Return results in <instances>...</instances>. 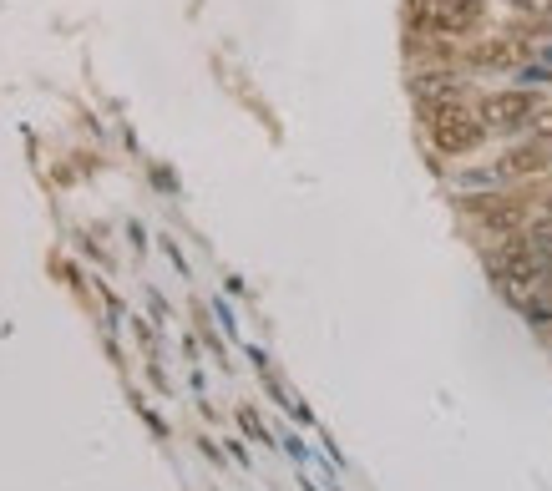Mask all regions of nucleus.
Listing matches in <instances>:
<instances>
[{
  "mask_svg": "<svg viewBox=\"0 0 552 491\" xmlns=\"http://www.w3.org/2000/svg\"><path fill=\"white\" fill-rule=\"evenodd\" d=\"M406 21H411V31L466 41V36H482L487 0H406Z\"/></svg>",
  "mask_w": 552,
  "mask_h": 491,
  "instance_id": "obj_2",
  "label": "nucleus"
},
{
  "mask_svg": "<svg viewBox=\"0 0 552 491\" xmlns=\"http://www.w3.org/2000/svg\"><path fill=\"white\" fill-rule=\"evenodd\" d=\"M547 294H552V264H547Z\"/></svg>",
  "mask_w": 552,
  "mask_h": 491,
  "instance_id": "obj_12",
  "label": "nucleus"
},
{
  "mask_svg": "<svg viewBox=\"0 0 552 491\" xmlns=\"http://www.w3.org/2000/svg\"><path fill=\"white\" fill-rule=\"evenodd\" d=\"M527 137H537V142H552V107H542L537 117H532V132Z\"/></svg>",
  "mask_w": 552,
  "mask_h": 491,
  "instance_id": "obj_10",
  "label": "nucleus"
},
{
  "mask_svg": "<svg viewBox=\"0 0 552 491\" xmlns=\"http://www.w3.org/2000/svg\"><path fill=\"white\" fill-rule=\"evenodd\" d=\"M492 269H497V284H502L512 299H522L532 284H542V279H547V259H542V249L532 243V233H527V228H522V233H507V238L497 243Z\"/></svg>",
  "mask_w": 552,
  "mask_h": 491,
  "instance_id": "obj_3",
  "label": "nucleus"
},
{
  "mask_svg": "<svg viewBox=\"0 0 552 491\" xmlns=\"http://www.w3.org/2000/svg\"><path fill=\"white\" fill-rule=\"evenodd\" d=\"M416 97L421 102H446V97H466V81L451 66H426L416 76Z\"/></svg>",
  "mask_w": 552,
  "mask_h": 491,
  "instance_id": "obj_8",
  "label": "nucleus"
},
{
  "mask_svg": "<svg viewBox=\"0 0 552 491\" xmlns=\"http://www.w3.org/2000/svg\"><path fill=\"white\" fill-rule=\"evenodd\" d=\"M497 173H502V178H542V173H552V142L527 137V142L507 147L502 162H497Z\"/></svg>",
  "mask_w": 552,
  "mask_h": 491,
  "instance_id": "obj_7",
  "label": "nucleus"
},
{
  "mask_svg": "<svg viewBox=\"0 0 552 491\" xmlns=\"http://www.w3.org/2000/svg\"><path fill=\"white\" fill-rule=\"evenodd\" d=\"M466 213L482 223V233L507 238V233H522V228H527L532 198H527V193H477V198H466Z\"/></svg>",
  "mask_w": 552,
  "mask_h": 491,
  "instance_id": "obj_5",
  "label": "nucleus"
},
{
  "mask_svg": "<svg viewBox=\"0 0 552 491\" xmlns=\"http://www.w3.org/2000/svg\"><path fill=\"white\" fill-rule=\"evenodd\" d=\"M421 117H426V137L441 157H471L492 132L482 122V112L471 107L466 97H446V102H421Z\"/></svg>",
  "mask_w": 552,
  "mask_h": 491,
  "instance_id": "obj_1",
  "label": "nucleus"
},
{
  "mask_svg": "<svg viewBox=\"0 0 552 491\" xmlns=\"http://www.w3.org/2000/svg\"><path fill=\"white\" fill-rule=\"evenodd\" d=\"M522 16H552V0H512Z\"/></svg>",
  "mask_w": 552,
  "mask_h": 491,
  "instance_id": "obj_11",
  "label": "nucleus"
},
{
  "mask_svg": "<svg viewBox=\"0 0 552 491\" xmlns=\"http://www.w3.org/2000/svg\"><path fill=\"white\" fill-rule=\"evenodd\" d=\"M517 81H522V87H532V92L552 87V61H547V56H527V61L517 66Z\"/></svg>",
  "mask_w": 552,
  "mask_h": 491,
  "instance_id": "obj_9",
  "label": "nucleus"
},
{
  "mask_svg": "<svg viewBox=\"0 0 552 491\" xmlns=\"http://www.w3.org/2000/svg\"><path fill=\"white\" fill-rule=\"evenodd\" d=\"M532 51H537V46H527L522 36L497 31V36H477L471 46H461V61H466L471 71H517Z\"/></svg>",
  "mask_w": 552,
  "mask_h": 491,
  "instance_id": "obj_6",
  "label": "nucleus"
},
{
  "mask_svg": "<svg viewBox=\"0 0 552 491\" xmlns=\"http://www.w3.org/2000/svg\"><path fill=\"white\" fill-rule=\"evenodd\" d=\"M542 107H547V102H542V92H532V87L487 92V97L477 102V112H482V122H487V132H492V137H517V132H532V117H537Z\"/></svg>",
  "mask_w": 552,
  "mask_h": 491,
  "instance_id": "obj_4",
  "label": "nucleus"
}]
</instances>
